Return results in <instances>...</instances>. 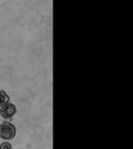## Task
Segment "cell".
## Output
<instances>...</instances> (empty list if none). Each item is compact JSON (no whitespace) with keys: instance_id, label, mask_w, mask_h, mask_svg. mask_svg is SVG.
I'll list each match as a JSON object with an SVG mask.
<instances>
[{"instance_id":"6da1fadb","label":"cell","mask_w":133,"mask_h":149,"mask_svg":"<svg viewBox=\"0 0 133 149\" xmlns=\"http://www.w3.org/2000/svg\"><path fill=\"white\" fill-rule=\"evenodd\" d=\"M16 135V127L9 121H3L0 124V137L3 140H13Z\"/></svg>"},{"instance_id":"7a4b0ae2","label":"cell","mask_w":133,"mask_h":149,"mask_svg":"<svg viewBox=\"0 0 133 149\" xmlns=\"http://www.w3.org/2000/svg\"><path fill=\"white\" fill-rule=\"evenodd\" d=\"M16 112H17V108L12 102L6 103L4 106L0 108V115L6 119H11L16 114Z\"/></svg>"},{"instance_id":"3957f363","label":"cell","mask_w":133,"mask_h":149,"mask_svg":"<svg viewBox=\"0 0 133 149\" xmlns=\"http://www.w3.org/2000/svg\"><path fill=\"white\" fill-rule=\"evenodd\" d=\"M8 102H10V96L8 95L6 91L0 90V108Z\"/></svg>"},{"instance_id":"277c9868","label":"cell","mask_w":133,"mask_h":149,"mask_svg":"<svg viewBox=\"0 0 133 149\" xmlns=\"http://www.w3.org/2000/svg\"><path fill=\"white\" fill-rule=\"evenodd\" d=\"M0 149H13V146L9 142H4V143L0 144Z\"/></svg>"}]
</instances>
